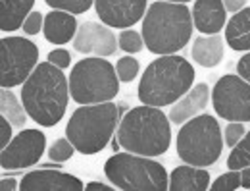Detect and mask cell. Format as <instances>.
<instances>
[{"mask_svg":"<svg viewBox=\"0 0 250 191\" xmlns=\"http://www.w3.org/2000/svg\"><path fill=\"white\" fill-rule=\"evenodd\" d=\"M69 81L62 68L50 62L39 64L21 87V102L39 126H56L65 114Z\"/></svg>","mask_w":250,"mask_h":191,"instance_id":"obj_1","label":"cell"},{"mask_svg":"<svg viewBox=\"0 0 250 191\" xmlns=\"http://www.w3.org/2000/svg\"><path fill=\"white\" fill-rule=\"evenodd\" d=\"M192 14L181 2H154L145 14L143 39L150 52L154 54H175L190 39Z\"/></svg>","mask_w":250,"mask_h":191,"instance_id":"obj_2","label":"cell"},{"mask_svg":"<svg viewBox=\"0 0 250 191\" xmlns=\"http://www.w3.org/2000/svg\"><path fill=\"white\" fill-rule=\"evenodd\" d=\"M118 141L127 153L160 157L171 143L169 120L158 106L143 104L131 108L118 126Z\"/></svg>","mask_w":250,"mask_h":191,"instance_id":"obj_3","label":"cell"},{"mask_svg":"<svg viewBox=\"0 0 250 191\" xmlns=\"http://www.w3.org/2000/svg\"><path fill=\"white\" fill-rule=\"evenodd\" d=\"M194 81V68L177 54H164L148 64L139 83V98L143 104L167 106L177 102Z\"/></svg>","mask_w":250,"mask_h":191,"instance_id":"obj_4","label":"cell"},{"mask_svg":"<svg viewBox=\"0 0 250 191\" xmlns=\"http://www.w3.org/2000/svg\"><path fill=\"white\" fill-rule=\"evenodd\" d=\"M120 120V108L110 102L81 104L69 118L65 135L83 155L100 153L114 135Z\"/></svg>","mask_w":250,"mask_h":191,"instance_id":"obj_5","label":"cell"},{"mask_svg":"<svg viewBox=\"0 0 250 191\" xmlns=\"http://www.w3.org/2000/svg\"><path fill=\"white\" fill-rule=\"evenodd\" d=\"M69 93L77 104L110 102L120 93L118 72L102 56L79 60L69 73Z\"/></svg>","mask_w":250,"mask_h":191,"instance_id":"obj_6","label":"cell"},{"mask_svg":"<svg viewBox=\"0 0 250 191\" xmlns=\"http://www.w3.org/2000/svg\"><path fill=\"white\" fill-rule=\"evenodd\" d=\"M104 174L116 188L125 191H164L169 190L166 168L143 155L122 153L106 160Z\"/></svg>","mask_w":250,"mask_h":191,"instance_id":"obj_7","label":"cell"},{"mask_svg":"<svg viewBox=\"0 0 250 191\" xmlns=\"http://www.w3.org/2000/svg\"><path fill=\"white\" fill-rule=\"evenodd\" d=\"M221 129L210 114L187 120L177 133V155L185 164L208 168L221 157Z\"/></svg>","mask_w":250,"mask_h":191,"instance_id":"obj_8","label":"cell"},{"mask_svg":"<svg viewBox=\"0 0 250 191\" xmlns=\"http://www.w3.org/2000/svg\"><path fill=\"white\" fill-rule=\"evenodd\" d=\"M39 66V47L29 39L4 37L0 41V85L12 89L25 83Z\"/></svg>","mask_w":250,"mask_h":191,"instance_id":"obj_9","label":"cell"},{"mask_svg":"<svg viewBox=\"0 0 250 191\" xmlns=\"http://www.w3.org/2000/svg\"><path fill=\"white\" fill-rule=\"evenodd\" d=\"M216 114L229 122H250V83L241 75H223L212 91Z\"/></svg>","mask_w":250,"mask_h":191,"instance_id":"obj_10","label":"cell"},{"mask_svg":"<svg viewBox=\"0 0 250 191\" xmlns=\"http://www.w3.org/2000/svg\"><path fill=\"white\" fill-rule=\"evenodd\" d=\"M46 137L39 129H23L20 131L0 153L2 170H21L37 164L44 153Z\"/></svg>","mask_w":250,"mask_h":191,"instance_id":"obj_11","label":"cell"},{"mask_svg":"<svg viewBox=\"0 0 250 191\" xmlns=\"http://www.w3.org/2000/svg\"><path fill=\"white\" fill-rule=\"evenodd\" d=\"M118 39L108 25L96 24V22H85L73 39V48L83 54H94V56H110L118 50Z\"/></svg>","mask_w":250,"mask_h":191,"instance_id":"obj_12","label":"cell"},{"mask_svg":"<svg viewBox=\"0 0 250 191\" xmlns=\"http://www.w3.org/2000/svg\"><path fill=\"white\" fill-rule=\"evenodd\" d=\"M94 8L108 27L127 29L145 16L146 0H94Z\"/></svg>","mask_w":250,"mask_h":191,"instance_id":"obj_13","label":"cell"},{"mask_svg":"<svg viewBox=\"0 0 250 191\" xmlns=\"http://www.w3.org/2000/svg\"><path fill=\"white\" fill-rule=\"evenodd\" d=\"M21 191H81L85 190L83 182L75 176L63 172H50L48 168H41L23 176Z\"/></svg>","mask_w":250,"mask_h":191,"instance_id":"obj_14","label":"cell"},{"mask_svg":"<svg viewBox=\"0 0 250 191\" xmlns=\"http://www.w3.org/2000/svg\"><path fill=\"white\" fill-rule=\"evenodd\" d=\"M223 0H196L192 6V22L200 33L216 35L221 31L227 20Z\"/></svg>","mask_w":250,"mask_h":191,"instance_id":"obj_15","label":"cell"},{"mask_svg":"<svg viewBox=\"0 0 250 191\" xmlns=\"http://www.w3.org/2000/svg\"><path fill=\"white\" fill-rule=\"evenodd\" d=\"M208 100H210V87L206 83L194 85L173 104V108L169 110V120L173 124H185L187 120L198 116L208 106Z\"/></svg>","mask_w":250,"mask_h":191,"instance_id":"obj_16","label":"cell"},{"mask_svg":"<svg viewBox=\"0 0 250 191\" xmlns=\"http://www.w3.org/2000/svg\"><path fill=\"white\" fill-rule=\"evenodd\" d=\"M44 39L52 45H65L67 41L75 39L77 33V22L73 14L63 12V10H52L48 16H44V25H42Z\"/></svg>","mask_w":250,"mask_h":191,"instance_id":"obj_17","label":"cell"},{"mask_svg":"<svg viewBox=\"0 0 250 191\" xmlns=\"http://www.w3.org/2000/svg\"><path fill=\"white\" fill-rule=\"evenodd\" d=\"M171 191H204L210 190V174L200 166H177L169 176Z\"/></svg>","mask_w":250,"mask_h":191,"instance_id":"obj_18","label":"cell"},{"mask_svg":"<svg viewBox=\"0 0 250 191\" xmlns=\"http://www.w3.org/2000/svg\"><path fill=\"white\" fill-rule=\"evenodd\" d=\"M225 41L233 50H250V8H243L229 20Z\"/></svg>","mask_w":250,"mask_h":191,"instance_id":"obj_19","label":"cell"},{"mask_svg":"<svg viewBox=\"0 0 250 191\" xmlns=\"http://www.w3.org/2000/svg\"><path fill=\"white\" fill-rule=\"evenodd\" d=\"M35 0H2L0 4V29L12 33L23 27V22L31 14Z\"/></svg>","mask_w":250,"mask_h":191,"instance_id":"obj_20","label":"cell"},{"mask_svg":"<svg viewBox=\"0 0 250 191\" xmlns=\"http://www.w3.org/2000/svg\"><path fill=\"white\" fill-rule=\"evenodd\" d=\"M192 60L204 68H214L223 60V41L219 35L198 37L192 45Z\"/></svg>","mask_w":250,"mask_h":191,"instance_id":"obj_21","label":"cell"},{"mask_svg":"<svg viewBox=\"0 0 250 191\" xmlns=\"http://www.w3.org/2000/svg\"><path fill=\"white\" fill-rule=\"evenodd\" d=\"M0 110H2V116H6L14 126H25V120H27L25 106H21L16 95L6 87H2L0 91Z\"/></svg>","mask_w":250,"mask_h":191,"instance_id":"obj_22","label":"cell"},{"mask_svg":"<svg viewBox=\"0 0 250 191\" xmlns=\"http://www.w3.org/2000/svg\"><path fill=\"white\" fill-rule=\"evenodd\" d=\"M250 164V131L243 135V139L233 147L229 159H227V166L229 170H243Z\"/></svg>","mask_w":250,"mask_h":191,"instance_id":"obj_23","label":"cell"},{"mask_svg":"<svg viewBox=\"0 0 250 191\" xmlns=\"http://www.w3.org/2000/svg\"><path fill=\"white\" fill-rule=\"evenodd\" d=\"M118 43H120V48L125 50L127 54H135V52L143 50L145 39H143L141 33H137L135 29H124V31L120 33Z\"/></svg>","mask_w":250,"mask_h":191,"instance_id":"obj_24","label":"cell"},{"mask_svg":"<svg viewBox=\"0 0 250 191\" xmlns=\"http://www.w3.org/2000/svg\"><path fill=\"white\" fill-rule=\"evenodd\" d=\"M50 8L63 10L69 14H83L94 4V0H44Z\"/></svg>","mask_w":250,"mask_h":191,"instance_id":"obj_25","label":"cell"},{"mask_svg":"<svg viewBox=\"0 0 250 191\" xmlns=\"http://www.w3.org/2000/svg\"><path fill=\"white\" fill-rule=\"evenodd\" d=\"M75 153V147L69 139H58L50 149H48V157L54 162H67V160L73 157Z\"/></svg>","mask_w":250,"mask_h":191,"instance_id":"obj_26","label":"cell"},{"mask_svg":"<svg viewBox=\"0 0 250 191\" xmlns=\"http://www.w3.org/2000/svg\"><path fill=\"white\" fill-rule=\"evenodd\" d=\"M239 188H241V170H231V172L219 176L210 186L212 191H235Z\"/></svg>","mask_w":250,"mask_h":191,"instance_id":"obj_27","label":"cell"},{"mask_svg":"<svg viewBox=\"0 0 250 191\" xmlns=\"http://www.w3.org/2000/svg\"><path fill=\"white\" fill-rule=\"evenodd\" d=\"M116 72H118L120 81L131 83L137 77V73H139V62L135 58H131V56H124L116 64Z\"/></svg>","mask_w":250,"mask_h":191,"instance_id":"obj_28","label":"cell"},{"mask_svg":"<svg viewBox=\"0 0 250 191\" xmlns=\"http://www.w3.org/2000/svg\"><path fill=\"white\" fill-rule=\"evenodd\" d=\"M247 133V129L243 126V122H231L229 126H225V131H223V139H225V145L227 147H235L243 135Z\"/></svg>","mask_w":250,"mask_h":191,"instance_id":"obj_29","label":"cell"},{"mask_svg":"<svg viewBox=\"0 0 250 191\" xmlns=\"http://www.w3.org/2000/svg\"><path fill=\"white\" fill-rule=\"evenodd\" d=\"M44 25V16L41 12H31L27 16V20L23 22V33L27 35H37Z\"/></svg>","mask_w":250,"mask_h":191,"instance_id":"obj_30","label":"cell"},{"mask_svg":"<svg viewBox=\"0 0 250 191\" xmlns=\"http://www.w3.org/2000/svg\"><path fill=\"white\" fill-rule=\"evenodd\" d=\"M48 62L63 70V68H67L69 62H71V54H69L65 48H56V50H52V52L48 54Z\"/></svg>","mask_w":250,"mask_h":191,"instance_id":"obj_31","label":"cell"},{"mask_svg":"<svg viewBox=\"0 0 250 191\" xmlns=\"http://www.w3.org/2000/svg\"><path fill=\"white\" fill-rule=\"evenodd\" d=\"M12 122L6 118V116H2L0 118V145L2 147H6L10 141H12Z\"/></svg>","mask_w":250,"mask_h":191,"instance_id":"obj_32","label":"cell"},{"mask_svg":"<svg viewBox=\"0 0 250 191\" xmlns=\"http://www.w3.org/2000/svg\"><path fill=\"white\" fill-rule=\"evenodd\" d=\"M237 73L250 83V52H247L239 62H237Z\"/></svg>","mask_w":250,"mask_h":191,"instance_id":"obj_33","label":"cell"},{"mask_svg":"<svg viewBox=\"0 0 250 191\" xmlns=\"http://www.w3.org/2000/svg\"><path fill=\"white\" fill-rule=\"evenodd\" d=\"M249 0H223V6H225V10L227 12H233V14H237L239 10H243L245 8V4H247Z\"/></svg>","mask_w":250,"mask_h":191,"instance_id":"obj_34","label":"cell"},{"mask_svg":"<svg viewBox=\"0 0 250 191\" xmlns=\"http://www.w3.org/2000/svg\"><path fill=\"white\" fill-rule=\"evenodd\" d=\"M0 190H2V191L20 190V184H18L14 178H2V182H0Z\"/></svg>","mask_w":250,"mask_h":191,"instance_id":"obj_35","label":"cell"},{"mask_svg":"<svg viewBox=\"0 0 250 191\" xmlns=\"http://www.w3.org/2000/svg\"><path fill=\"white\" fill-rule=\"evenodd\" d=\"M241 188L243 190H250V164L247 168L241 170Z\"/></svg>","mask_w":250,"mask_h":191,"instance_id":"obj_36","label":"cell"},{"mask_svg":"<svg viewBox=\"0 0 250 191\" xmlns=\"http://www.w3.org/2000/svg\"><path fill=\"white\" fill-rule=\"evenodd\" d=\"M85 190L87 191H112V188H108L106 184H100V182H89V184L85 186Z\"/></svg>","mask_w":250,"mask_h":191,"instance_id":"obj_37","label":"cell"},{"mask_svg":"<svg viewBox=\"0 0 250 191\" xmlns=\"http://www.w3.org/2000/svg\"><path fill=\"white\" fill-rule=\"evenodd\" d=\"M164 2H181L183 4V2H188V0H164Z\"/></svg>","mask_w":250,"mask_h":191,"instance_id":"obj_38","label":"cell"}]
</instances>
